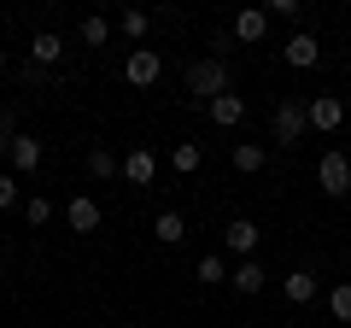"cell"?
I'll list each match as a JSON object with an SVG mask.
<instances>
[{"label":"cell","mask_w":351,"mask_h":328,"mask_svg":"<svg viewBox=\"0 0 351 328\" xmlns=\"http://www.w3.org/2000/svg\"><path fill=\"white\" fill-rule=\"evenodd\" d=\"M311 135H334L339 124H346V100L339 94H311Z\"/></svg>","instance_id":"7"},{"label":"cell","mask_w":351,"mask_h":328,"mask_svg":"<svg viewBox=\"0 0 351 328\" xmlns=\"http://www.w3.org/2000/svg\"><path fill=\"white\" fill-rule=\"evenodd\" d=\"M12 135H18V129H12V106H0V147H6Z\"/></svg>","instance_id":"27"},{"label":"cell","mask_w":351,"mask_h":328,"mask_svg":"<svg viewBox=\"0 0 351 328\" xmlns=\"http://www.w3.org/2000/svg\"><path fill=\"white\" fill-rule=\"evenodd\" d=\"M281 59H287L293 71H316V65H322V41H316L311 30H293V36L281 41Z\"/></svg>","instance_id":"6"},{"label":"cell","mask_w":351,"mask_h":328,"mask_svg":"<svg viewBox=\"0 0 351 328\" xmlns=\"http://www.w3.org/2000/svg\"><path fill=\"white\" fill-rule=\"evenodd\" d=\"M0 71H12V59H6V53H0Z\"/></svg>","instance_id":"28"},{"label":"cell","mask_w":351,"mask_h":328,"mask_svg":"<svg viewBox=\"0 0 351 328\" xmlns=\"http://www.w3.org/2000/svg\"><path fill=\"white\" fill-rule=\"evenodd\" d=\"M88 176H100V182L123 176V159H117L112 147H94V152H88Z\"/></svg>","instance_id":"18"},{"label":"cell","mask_w":351,"mask_h":328,"mask_svg":"<svg viewBox=\"0 0 351 328\" xmlns=\"http://www.w3.org/2000/svg\"><path fill=\"white\" fill-rule=\"evenodd\" d=\"M228 36H234L240 47H258V41L269 36V12H263V6H246V12H234V24H228Z\"/></svg>","instance_id":"10"},{"label":"cell","mask_w":351,"mask_h":328,"mask_svg":"<svg viewBox=\"0 0 351 328\" xmlns=\"http://www.w3.org/2000/svg\"><path fill=\"white\" fill-rule=\"evenodd\" d=\"M100 223H106V211H100L94 194H76V200L64 205V229H71V235H100Z\"/></svg>","instance_id":"5"},{"label":"cell","mask_w":351,"mask_h":328,"mask_svg":"<svg viewBox=\"0 0 351 328\" xmlns=\"http://www.w3.org/2000/svg\"><path fill=\"white\" fill-rule=\"evenodd\" d=\"M263 12H269V18H281V24H299V18H304V0H269Z\"/></svg>","instance_id":"24"},{"label":"cell","mask_w":351,"mask_h":328,"mask_svg":"<svg viewBox=\"0 0 351 328\" xmlns=\"http://www.w3.org/2000/svg\"><path fill=\"white\" fill-rule=\"evenodd\" d=\"M12 205H18V176L0 170V211H12Z\"/></svg>","instance_id":"26"},{"label":"cell","mask_w":351,"mask_h":328,"mask_svg":"<svg viewBox=\"0 0 351 328\" xmlns=\"http://www.w3.org/2000/svg\"><path fill=\"white\" fill-rule=\"evenodd\" d=\"M188 94H193V100H205V106H211L217 94H228V59H217V53L193 59L188 65Z\"/></svg>","instance_id":"1"},{"label":"cell","mask_w":351,"mask_h":328,"mask_svg":"<svg viewBox=\"0 0 351 328\" xmlns=\"http://www.w3.org/2000/svg\"><path fill=\"white\" fill-rule=\"evenodd\" d=\"M152 240H158V246H182V240H188V217L182 211H158L152 217Z\"/></svg>","instance_id":"17"},{"label":"cell","mask_w":351,"mask_h":328,"mask_svg":"<svg viewBox=\"0 0 351 328\" xmlns=\"http://www.w3.org/2000/svg\"><path fill=\"white\" fill-rule=\"evenodd\" d=\"M199 281H205V288L228 281V258H223V253H205V258H199Z\"/></svg>","instance_id":"23"},{"label":"cell","mask_w":351,"mask_h":328,"mask_svg":"<svg viewBox=\"0 0 351 328\" xmlns=\"http://www.w3.org/2000/svg\"><path fill=\"white\" fill-rule=\"evenodd\" d=\"M269 129H276V147L293 152L304 135H311V106H304V100H281L276 117H269Z\"/></svg>","instance_id":"2"},{"label":"cell","mask_w":351,"mask_h":328,"mask_svg":"<svg viewBox=\"0 0 351 328\" xmlns=\"http://www.w3.org/2000/svg\"><path fill=\"white\" fill-rule=\"evenodd\" d=\"M258 240H263V229H258V223H252V217H234V223H228V229H223V246H228V253H234V258H240V264H246V258H252V253H258Z\"/></svg>","instance_id":"9"},{"label":"cell","mask_w":351,"mask_h":328,"mask_svg":"<svg viewBox=\"0 0 351 328\" xmlns=\"http://www.w3.org/2000/svg\"><path fill=\"white\" fill-rule=\"evenodd\" d=\"M205 112H211V124H217V129H240V124H246V94L228 89V94H217Z\"/></svg>","instance_id":"12"},{"label":"cell","mask_w":351,"mask_h":328,"mask_svg":"<svg viewBox=\"0 0 351 328\" xmlns=\"http://www.w3.org/2000/svg\"><path fill=\"white\" fill-rule=\"evenodd\" d=\"M158 76H164L158 47H129V59H123V82H129V89H152Z\"/></svg>","instance_id":"4"},{"label":"cell","mask_w":351,"mask_h":328,"mask_svg":"<svg viewBox=\"0 0 351 328\" xmlns=\"http://www.w3.org/2000/svg\"><path fill=\"white\" fill-rule=\"evenodd\" d=\"M281 293H287V305H311L316 293H322V281H316L311 270H287V276H281Z\"/></svg>","instance_id":"16"},{"label":"cell","mask_w":351,"mask_h":328,"mask_svg":"<svg viewBox=\"0 0 351 328\" xmlns=\"http://www.w3.org/2000/svg\"><path fill=\"white\" fill-rule=\"evenodd\" d=\"M328 311H334V323H351V281H334L328 288Z\"/></svg>","instance_id":"22"},{"label":"cell","mask_w":351,"mask_h":328,"mask_svg":"<svg viewBox=\"0 0 351 328\" xmlns=\"http://www.w3.org/2000/svg\"><path fill=\"white\" fill-rule=\"evenodd\" d=\"M6 159H12V176H36L41 170V141L36 135H12L6 141Z\"/></svg>","instance_id":"11"},{"label":"cell","mask_w":351,"mask_h":328,"mask_svg":"<svg viewBox=\"0 0 351 328\" xmlns=\"http://www.w3.org/2000/svg\"><path fill=\"white\" fill-rule=\"evenodd\" d=\"M47 217H53V200H41V194H36V200H24V223L29 229H41Z\"/></svg>","instance_id":"25"},{"label":"cell","mask_w":351,"mask_h":328,"mask_svg":"<svg viewBox=\"0 0 351 328\" xmlns=\"http://www.w3.org/2000/svg\"><path fill=\"white\" fill-rule=\"evenodd\" d=\"M76 36H82V47H106V41H112V24H106L100 12H88L82 24H76Z\"/></svg>","instance_id":"20"},{"label":"cell","mask_w":351,"mask_h":328,"mask_svg":"<svg viewBox=\"0 0 351 328\" xmlns=\"http://www.w3.org/2000/svg\"><path fill=\"white\" fill-rule=\"evenodd\" d=\"M117 30H123V36L135 41V47H141V41L152 36V18H147V12H135V6H129V12H117Z\"/></svg>","instance_id":"21"},{"label":"cell","mask_w":351,"mask_h":328,"mask_svg":"<svg viewBox=\"0 0 351 328\" xmlns=\"http://www.w3.org/2000/svg\"><path fill=\"white\" fill-rule=\"evenodd\" d=\"M228 164H234L240 176H258L263 164H269V147H263V141H234V152H228Z\"/></svg>","instance_id":"14"},{"label":"cell","mask_w":351,"mask_h":328,"mask_svg":"<svg viewBox=\"0 0 351 328\" xmlns=\"http://www.w3.org/2000/svg\"><path fill=\"white\" fill-rule=\"evenodd\" d=\"M170 164L182 170V176H193V170L205 164V147H199V141H176V147H170Z\"/></svg>","instance_id":"19"},{"label":"cell","mask_w":351,"mask_h":328,"mask_svg":"<svg viewBox=\"0 0 351 328\" xmlns=\"http://www.w3.org/2000/svg\"><path fill=\"white\" fill-rule=\"evenodd\" d=\"M59 59H64V36H59V30L29 36V65H41V71H47V65H59Z\"/></svg>","instance_id":"15"},{"label":"cell","mask_w":351,"mask_h":328,"mask_svg":"<svg viewBox=\"0 0 351 328\" xmlns=\"http://www.w3.org/2000/svg\"><path fill=\"white\" fill-rule=\"evenodd\" d=\"M152 176H158V152L152 147H129L123 152V182L129 188H152Z\"/></svg>","instance_id":"8"},{"label":"cell","mask_w":351,"mask_h":328,"mask_svg":"<svg viewBox=\"0 0 351 328\" xmlns=\"http://www.w3.org/2000/svg\"><path fill=\"white\" fill-rule=\"evenodd\" d=\"M228 288H234L240 299H258V293L269 288V276H263V264H258V258H246V264H234V270H228Z\"/></svg>","instance_id":"13"},{"label":"cell","mask_w":351,"mask_h":328,"mask_svg":"<svg viewBox=\"0 0 351 328\" xmlns=\"http://www.w3.org/2000/svg\"><path fill=\"white\" fill-rule=\"evenodd\" d=\"M316 188H322L328 200H346L351 194V159L339 147H328L322 159H316Z\"/></svg>","instance_id":"3"}]
</instances>
